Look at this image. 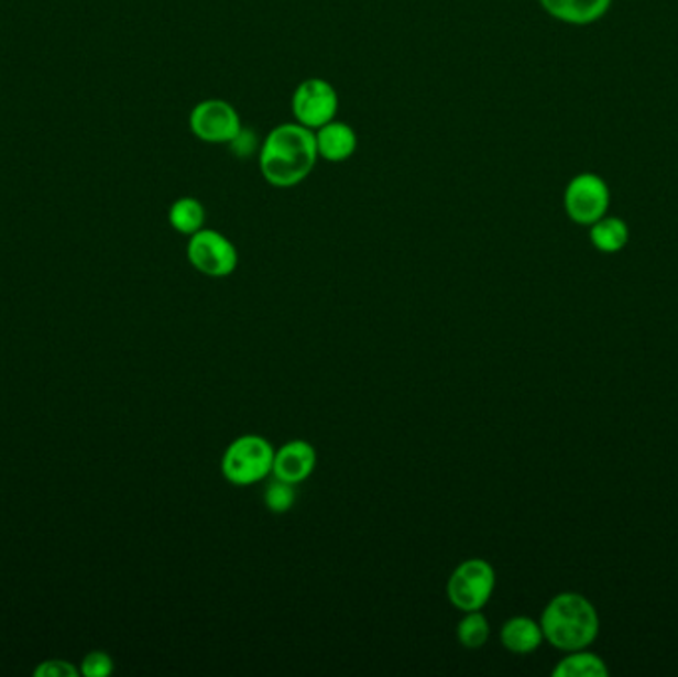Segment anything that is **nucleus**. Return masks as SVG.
I'll return each mask as SVG.
<instances>
[{
	"mask_svg": "<svg viewBox=\"0 0 678 677\" xmlns=\"http://www.w3.org/2000/svg\"><path fill=\"white\" fill-rule=\"evenodd\" d=\"M314 133H316L318 155L326 162H348L358 150V133L350 123L331 120Z\"/></svg>",
	"mask_w": 678,
	"mask_h": 677,
	"instance_id": "obj_10",
	"label": "nucleus"
},
{
	"mask_svg": "<svg viewBox=\"0 0 678 677\" xmlns=\"http://www.w3.org/2000/svg\"><path fill=\"white\" fill-rule=\"evenodd\" d=\"M187 259L195 271L210 279H227L239 266V251L229 237L205 227L190 234Z\"/></svg>",
	"mask_w": 678,
	"mask_h": 677,
	"instance_id": "obj_5",
	"label": "nucleus"
},
{
	"mask_svg": "<svg viewBox=\"0 0 678 677\" xmlns=\"http://www.w3.org/2000/svg\"><path fill=\"white\" fill-rule=\"evenodd\" d=\"M205 219H207V211L203 203L195 197H181L171 205L170 222L177 233L187 234V237L197 233L205 227Z\"/></svg>",
	"mask_w": 678,
	"mask_h": 677,
	"instance_id": "obj_15",
	"label": "nucleus"
},
{
	"mask_svg": "<svg viewBox=\"0 0 678 677\" xmlns=\"http://www.w3.org/2000/svg\"><path fill=\"white\" fill-rule=\"evenodd\" d=\"M457 637L464 649H480L486 646L490 637L489 618L482 614V610L464 612V616L460 618L459 626H457Z\"/></svg>",
	"mask_w": 678,
	"mask_h": 677,
	"instance_id": "obj_16",
	"label": "nucleus"
},
{
	"mask_svg": "<svg viewBox=\"0 0 678 677\" xmlns=\"http://www.w3.org/2000/svg\"><path fill=\"white\" fill-rule=\"evenodd\" d=\"M316 133L298 122L280 123L260 148V173L272 187L288 189L306 182L318 163Z\"/></svg>",
	"mask_w": 678,
	"mask_h": 677,
	"instance_id": "obj_1",
	"label": "nucleus"
},
{
	"mask_svg": "<svg viewBox=\"0 0 678 677\" xmlns=\"http://www.w3.org/2000/svg\"><path fill=\"white\" fill-rule=\"evenodd\" d=\"M544 11L568 24H591L599 21L611 7V0H539Z\"/></svg>",
	"mask_w": 678,
	"mask_h": 677,
	"instance_id": "obj_12",
	"label": "nucleus"
},
{
	"mask_svg": "<svg viewBox=\"0 0 678 677\" xmlns=\"http://www.w3.org/2000/svg\"><path fill=\"white\" fill-rule=\"evenodd\" d=\"M564 205L569 219L578 225H593L605 217L609 207V189L605 182L593 173H581L569 182Z\"/></svg>",
	"mask_w": 678,
	"mask_h": 677,
	"instance_id": "obj_8",
	"label": "nucleus"
},
{
	"mask_svg": "<svg viewBox=\"0 0 678 677\" xmlns=\"http://www.w3.org/2000/svg\"><path fill=\"white\" fill-rule=\"evenodd\" d=\"M539 626L544 640L556 649L566 654L586 649L599 634L598 610L578 592H561L544 608Z\"/></svg>",
	"mask_w": 678,
	"mask_h": 677,
	"instance_id": "obj_2",
	"label": "nucleus"
},
{
	"mask_svg": "<svg viewBox=\"0 0 678 677\" xmlns=\"http://www.w3.org/2000/svg\"><path fill=\"white\" fill-rule=\"evenodd\" d=\"M496 588V572L489 560L469 558L450 572L447 598L460 612L482 610Z\"/></svg>",
	"mask_w": 678,
	"mask_h": 677,
	"instance_id": "obj_4",
	"label": "nucleus"
},
{
	"mask_svg": "<svg viewBox=\"0 0 678 677\" xmlns=\"http://www.w3.org/2000/svg\"><path fill=\"white\" fill-rule=\"evenodd\" d=\"M500 642L512 654L526 656L534 654L542 642H544V632L539 622L534 618L514 616L504 622V626L500 627Z\"/></svg>",
	"mask_w": 678,
	"mask_h": 677,
	"instance_id": "obj_11",
	"label": "nucleus"
},
{
	"mask_svg": "<svg viewBox=\"0 0 678 677\" xmlns=\"http://www.w3.org/2000/svg\"><path fill=\"white\" fill-rule=\"evenodd\" d=\"M591 243L601 253H619L628 243L627 222L617 217H601L598 222L591 225Z\"/></svg>",
	"mask_w": 678,
	"mask_h": 677,
	"instance_id": "obj_14",
	"label": "nucleus"
},
{
	"mask_svg": "<svg viewBox=\"0 0 678 677\" xmlns=\"http://www.w3.org/2000/svg\"><path fill=\"white\" fill-rule=\"evenodd\" d=\"M76 669L68 664V662H61V659H51V662H44L39 669H36V676L39 677H68L74 676Z\"/></svg>",
	"mask_w": 678,
	"mask_h": 677,
	"instance_id": "obj_19",
	"label": "nucleus"
},
{
	"mask_svg": "<svg viewBox=\"0 0 678 677\" xmlns=\"http://www.w3.org/2000/svg\"><path fill=\"white\" fill-rule=\"evenodd\" d=\"M274 445L266 437L244 434L232 439L220 459V473L237 487L256 485L272 476Z\"/></svg>",
	"mask_w": 678,
	"mask_h": 677,
	"instance_id": "obj_3",
	"label": "nucleus"
},
{
	"mask_svg": "<svg viewBox=\"0 0 678 677\" xmlns=\"http://www.w3.org/2000/svg\"><path fill=\"white\" fill-rule=\"evenodd\" d=\"M554 677H608V664L603 657L586 649L568 652V656L559 659L558 666L551 671Z\"/></svg>",
	"mask_w": 678,
	"mask_h": 677,
	"instance_id": "obj_13",
	"label": "nucleus"
},
{
	"mask_svg": "<svg viewBox=\"0 0 678 677\" xmlns=\"http://www.w3.org/2000/svg\"><path fill=\"white\" fill-rule=\"evenodd\" d=\"M84 674L88 677H103L110 676L113 671V662L108 654H101V652H94L90 656L84 659Z\"/></svg>",
	"mask_w": 678,
	"mask_h": 677,
	"instance_id": "obj_18",
	"label": "nucleus"
},
{
	"mask_svg": "<svg viewBox=\"0 0 678 677\" xmlns=\"http://www.w3.org/2000/svg\"><path fill=\"white\" fill-rule=\"evenodd\" d=\"M338 110V91L324 78L299 81L298 88L292 96V113L296 122L311 132L336 120Z\"/></svg>",
	"mask_w": 678,
	"mask_h": 677,
	"instance_id": "obj_6",
	"label": "nucleus"
},
{
	"mask_svg": "<svg viewBox=\"0 0 678 677\" xmlns=\"http://www.w3.org/2000/svg\"><path fill=\"white\" fill-rule=\"evenodd\" d=\"M190 132L205 143H234L242 135L239 111L229 101L203 100L189 116Z\"/></svg>",
	"mask_w": 678,
	"mask_h": 677,
	"instance_id": "obj_7",
	"label": "nucleus"
},
{
	"mask_svg": "<svg viewBox=\"0 0 678 677\" xmlns=\"http://www.w3.org/2000/svg\"><path fill=\"white\" fill-rule=\"evenodd\" d=\"M316 463H318V456H316L314 445L304 439H292L276 449L274 463H272V477L292 483V485H299L314 473Z\"/></svg>",
	"mask_w": 678,
	"mask_h": 677,
	"instance_id": "obj_9",
	"label": "nucleus"
},
{
	"mask_svg": "<svg viewBox=\"0 0 678 677\" xmlns=\"http://www.w3.org/2000/svg\"><path fill=\"white\" fill-rule=\"evenodd\" d=\"M294 487L296 485L280 481L276 477L270 481L264 489V505L270 513H274V515L288 513L289 509L296 503V489Z\"/></svg>",
	"mask_w": 678,
	"mask_h": 677,
	"instance_id": "obj_17",
	"label": "nucleus"
}]
</instances>
